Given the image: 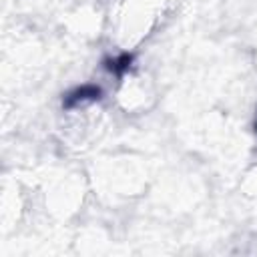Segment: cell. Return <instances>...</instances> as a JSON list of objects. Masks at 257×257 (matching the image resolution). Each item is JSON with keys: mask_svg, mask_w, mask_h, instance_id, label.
<instances>
[{"mask_svg": "<svg viewBox=\"0 0 257 257\" xmlns=\"http://www.w3.org/2000/svg\"><path fill=\"white\" fill-rule=\"evenodd\" d=\"M100 98V88L98 86H92V84H82L80 88L72 90L66 98H64V106L66 108H76V106H82L86 102H94Z\"/></svg>", "mask_w": 257, "mask_h": 257, "instance_id": "1", "label": "cell"}, {"mask_svg": "<svg viewBox=\"0 0 257 257\" xmlns=\"http://www.w3.org/2000/svg\"><path fill=\"white\" fill-rule=\"evenodd\" d=\"M255 128H257V122H255Z\"/></svg>", "mask_w": 257, "mask_h": 257, "instance_id": "2", "label": "cell"}]
</instances>
